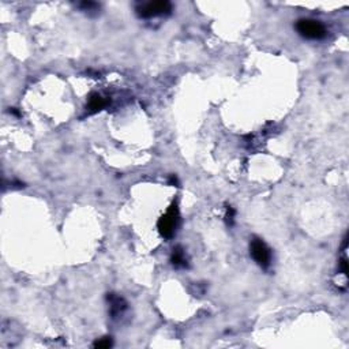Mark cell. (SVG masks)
<instances>
[{
	"instance_id": "3957f363",
	"label": "cell",
	"mask_w": 349,
	"mask_h": 349,
	"mask_svg": "<svg viewBox=\"0 0 349 349\" xmlns=\"http://www.w3.org/2000/svg\"><path fill=\"white\" fill-rule=\"evenodd\" d=\"M250 254L257 265L262 269H269L272 265V250L261 237L254 236L250 241Z\"/></svg>"
},
{
	"instance_id": "8fae6325",
	"label": "cell",
	"mask_w": 349,
	"mask_h": 349,
	"mask_svg": "<svg viewBox=\"0 0 349 349\" xmlns=\"http://www.w3.org/2000/svg\"><path fill=\"white\" fill-rule=\"evenodd\" d=\"M339 270L347 278V274H348V259H347V257H343L339 261Z\"/></svg>"
},
{
	"instance_id": "5b68a950",
	"label": "cell",
	"mask_w": 349,
	"mask_h": 349,
	"mask_svg": "<svg viewBox=\"0 0 349 349\" xmlns=\"http://www.w3.org/2000/svg\"><path fill=\"white\" fill-rule=\"evenodd\" d=\"M107 300H108L109 303V314H111V317H112L113 319L120 318V317L126 313V310H127V302H126L122 296H118V295H115V293H108Z\"/></svg>"
},
{
	"instance_id": "8992f818",
	"label": "cell",
	"mask_w": 349,
	"mask_h": 349,
	"mask_svg": "<svg viewBox=\"0 0 349 349\" xmlns=\"http://www.w3.org/2000/svg\"><path fill=\"white\" fill-rule=\"evenodd\" d=\"M107 105H108V100H107V98L103 97V96L98 94V93H93L92 96H90V98H89V101H87L86 109L89 113H96L98 112V111L105 108Z\"/></svg>"
},
{
	"instance_id": "7a4b0ae2",
	"label": "cell",
	"mask_w": 349,
	"mask_h": 349,
	"mask_svg": "<svg viewBox=\"0 0 349 349\" xmlns=\"http://www.w3.org/2000/svg\"><path fill=\"white\" fill-rule=\"evenodd\" d=\"M296 30L302 37L308 38V40H322L328 34V30L317 19H310V18H303L296 22Z\"/></svg>"
},
{
	"instance_id": "ba28073f",
	"label": "cell",
	"mask_w": 349,
	"mask_h": 349,
	"mask_svg": "<svg viewBox=\"0 0 349 349\" xmlns=\"http://www.w3.org/2000/svg\"><path fill=\"white\" fill-rule=\"evenodd\" d=\"M235 216H236V211L232 206H226V213H225V222L228 226L233 225L235 222Z\"/></svg>"
},
{
	"instance_id": "7c38bea8",
	"label": "cell",
	"mask_w": 349,
	"mask_h": 349,
	"mask_svg": "<svg viewBox=\"0 0 349 349\" xmlns=\"http://www.w3.org/2000/svg\"><path fill=\"white\" fill-rule=\"evenodd\" d=\"M170 184H172V185H177V184H179V181H177V177H176L174 174H172V176H171Z\"/></svg>"
},
{
	"instance_id": "277c9868",
	"label": "cell",
	"mask_w": 349,
	"mask_h": 349,
	"mask_svg": "<svg viewBox=\"0 0 349 349\" xmlns=\"http://www.w3.org/2000/svg\"><path fill=\"white\" fill-rule=\"evenodd\" d=\"M172 11V4L167 0L163 1H149V3H142L137 7V14L139 18L144 19H152L157 16L168 15Z\"/></svg>"
},
{
	"instance_id": "30bf717a",
	"label": "cell",
	"mask_w": 349,
	"mask_h": 349,
	"mask_svg": "<svg viewBox=\"0 0 349 349\" xmlns=\"http://www.w3.org/2000/svg\"><path fill=\"white\" fill-rule=\"evenodd\" d=\"M79 7H81V10L86 11V12H93V11H97L100 8V5L94 1H83L79 4Z\"/></svg>"
},
{
	"instance_id": "9c48e42d",
	"label": "cell",
	"mask_w": 349,
	"mask_h": 349,
	"mask_svg": "<svg viewBox=\"0 0 349 349\" xmlns=\"http://www.w3.org/2000/svg\"><path fill=\"white\" fill-rule=\"evenodd\" d=\"M93 347H94V348H100V349L111 348V347H112V340H111V337H104V339L97 340Z\"/></svg>"
},
{
	"instance_id": "52a82bcc",
	"label": "cell",
	"mask_w": 349,
	"mask_h": 349,
	"mask_svg": "<svg viewBox=\"0 0 349 349\" xmlns=\"http://www.w3.org/2000/svg\"><path fill=\"white\" fill-rule=\"evenodd\" d=\"M171 262H172V265L176 269H185V267H188V259H187V255H185V251L183 250V247H174V251H172V255H171Z\"/></svg>"
},
{
	"instance_id": "6da1fadb",
	"label": "cell",
	"mask_w": 349,
	"mask_h": 349,
	"mask_svg": "<svg viewBox=\"0 0 349 349\" xmlns=\"http://www.w3.org/2000/svg\"><path fill=\"white\" fill-rule=\"evenodd\" d=\"M179 207H177V203L174 202V203L170 206V209L167 210V213H165L164 216H161V218H160L159 222H157V228H159L160 235L164 237V239L174 237V232H176L177 225H179Z\"/></svg>"
}]
</instances>
